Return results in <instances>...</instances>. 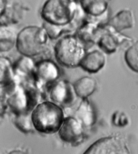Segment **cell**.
<instances>
[{"mask_svg":"<svg viewBox=\"0 0 138 154\" xmlns=\"http://www.w3.org/2000/svg\"><path fill=\"white\" fill-rule=\"evenodd\" d=\"M78 2L71 0L46 1L40 11L41 18L44 22L59 26L75 22L82 23L84 19L81 13L84 11Z\"/></svg>","mask_w":138,"mask_h":154,"instance_id":"obj_1","label":"cell"},{"mask_svg":"<svg viewBox=\"0 0 138 154\" xmlns=\"http://www.w3.org/2000/svg\"><path fill=\"white\" fill-rule=\"evenodd\" d=\"M50 38L41 26H29L18 33L17 50L22 55L34 58L47 57L52 52L49 46Z\"/></svg>","mask_w":138,"mask_h":154,"instance_id":"obj_2","label":"cell"},{"mask_svg":"<svg viewBox=\"0 0 138 154\" xmlns=\"http://www.w3.org/2000/svg\"><path fill=\"white\" fill-rule=\"evenodd\" d=\"M53 50L57 63L63 67L71 69L79 67L87 53V47L74 33L59 38Z\"/></svg>","mask_w":138,"mask_h":154,"instance_id":"obj_3","label":"cell"},{"mask_svg":"<svg viewBox=\"0 0 138 154\" xmlns=\"http://www.w3.org/2000/svg\"><path fill=\"white\" fill-rule=\"evenodd\" d=\"M31 117L35 128L44 134L54 133L58 131L64 120L61 108L48 101L38 105L33 110Z\"/></svg>","mask_w":138,"mask_h":154,"instance_id":"obj_4","label":"cell"},{"mask_svg":"<svg viewBox=\"0 0 138 154\" xmlns=\"http://www.w3.org/2000/svg\"><path fill=\"white\" fill-rule=\"evenodd\" d=\"M83 154H132L127 139L120 134L103 137L92 143Z\"/></svg>","mask_w":138,"mask_h":154,"instance_id":"obj_5","label":"cell"},{"mask_svg":"<svg viewBox=\"0 0 138 154\" xmlns=\"http://www.w3.org/2000/svg\"><path fill=\"white\" fill-rule=\"evenodd\" d=\"M28 10V7L19 1L1 0V26H12L20 23L24 18Z\"/></svg>","mask_w":138,"mask_h":154,"instance_id":"obj_6","label":"cell"},{"mask_svg":"<svg viewBox=\"0 0 138 154\" xmlns=\"http://www.w3.org/2000/svg\"><path fill=\"white\" fill-rule=\"evenodd\" d=\"M61 71L58 64L52 59L40 60L36 63L33 74L38 85H52L57 81Z\"/></svg>","mask_w":138,"mask_h":154,"instance_id":"obj_7","label":"cell"},{"mask_svg":"<svg viewBox=\"0 0 138 154\" xmlns=\"http://www.w3.org/2000/svg\"><path fill=\"white\" fill-rule=\"evenodd\" d=\"M84 128L75 118L68 117L64 119L59 134L64 142L77 145L84 139Z\"/></svg>","mask_w":138,"mask_h":154,"instance_id":"obj_8","label":"cell"},{"mask_svg":"<svg viewBox=\"0 0 138 154\" xmlns=\"http://www.w3.org/2000/svg\"><path fill=\"white\" fill-rule=\"evenodd\" d=\"M76 96L73 85L67 80L57 81L51 86L50 97L55 103L68 106L74 102Z\"/></svg>","mask_w":138,"mask_h":154,"instance_id":"obj_9","label":"cell"},{"mask_svg":"<svg viewBox=\"0 0 138 154\" xmlns=\"http://www.w3.org/2000/svg\"><path fill=\"white\" fill-rule=\"evenodd\" d=\"M103 29L97 21L84 19L75 34L87 47L88 45L97 44Z\"/></svg>","mask_w":138,"mask_h":154,"instance_id":"obj_10","label":"cell"},{"mask_svg":"<svg viewBox=\"0 0 138 154\" xmlns=\"http://www.w3.org/2000/svg\"><path fill=\"white\" fill-rule=\"evenodd\" d=\"M109 29L104 28L97 42L98 47L104 53L111 54L117 50L119 46L124 41H132L128 37L120 34L109 27Z\"/></svg>","mask_w":138,"mask_h":154,"instance_id":"obj_11","label":"cell"},{"mask_svg":"<svg viewBox=\"0 0 138 154\" xmlns=\"http://www.w3.org/2000/svg\"><path fill=\"white\" fill-rule=\"evenodd\" d=\"M75 118L84 128H91L96 124L97 114L95 106L87 99H82L76 110Z\"/></svg>","mask_w":138,"mask_h":154,"instance_id":"obj_12","label":"cell"},{"mask_svg":"<svg viewBox=\"0 0 138 154\" xmlns=\"http://www.w3.org/2000/svg\"><path fill=\"white\" fill-rule=\"evenodd\" d=\"M106 57L101 51L94 50L87 52L79 67L88 73H95L100 71L105 64Z\"/></svg>","mask_w":138,"mask_h":154,"instance_id":"obj_13","label":"cell"},{"mask_svg":"<svg viewBox=\"0 0 138 154\" xmlns=\"http://www.w3.org/2000/svg\"><path fill=\"white\" fill-rule=\"evenodd\" d=\"M135 19L131 11L123 9L118 12L105 25L117 32L124 29H130L134 26Z\"/></svg>","mask_w":138,"mask_h":154,"instance_id":"obj_14","label":"cell"},{"mask_svg":"<svg viewBox=\"0 0 138 154\" xmlns=\"http://www.w3.org/2000/svg\"><path fill=\"white\" fill-rule=\"evenodd\" d=\"M79 3L84 14L95 18L103 16L109 5L108 1L100 0L80 1Z\"/></svg>","mask_w":138,"mask_h":154,"instance_id":"obj_15","label":"cell"},{"mask_svg":"<svg viewBox=\"0 0 138 154\" xmlns=\"http://www.w3.org/2000/svg\"><path fill=\"white\" fill-rule=\"evenodd\" d=\"M18 33L12 26H0V49L1 53H7L16 47Z\"/></svg>","mask_w":138,"mask_h":154,"instance_id":"obj_16","label":"cell"},{"mask_svg":"<svg viewBox=\"0 0 138 154\" xmlns=\"http://www.w3.org/2000/svg\"><path fill=\"white\" fill-rule=\"evenodd\" d=\"M73 85L77 97L82 99H87L95 92L97 87L96 79L89 76L82 77Z\"/></svg>","mask_w":138,"mask_h":154,"instance_id":"obj_17","label":"cell"},{"mask_svg":"<svg viewBox=\"0 0 138 154\" xmlns=\"http://www.w3.org/2000/svg\"><path fill=\"white\" fill-rule=\"evenodd\" d=\"M80 23V22H75L68 25L59 26L43 22L42 26L46 30L50 39L57 40L62 37L63 34H71L72 32H75Z\"/></svg>","mask_w":138,"mask_h":154,"instance_id":"obj_18","label":"cell"},{"mask_svg":"<svg viewBox=\"0 0 138 154\" xmlns=\"http://www.w3.org/2000/svg\"><path fill=\"white\" fill-rule=\"evenodd\" d=\"M35 66L36 62L33 58L22 55L13 63L14 74L17 76L32 75Z\"/></svg>","mask_w":138,"mask_h":154,"instance_id":"obj_19","label":"cell"},{"mask_svg":"<svg viewBox=\"0 0 138 154\" xmlns=\"http://www.w3.org/2000/svg\"><path fill=\"white\" fill-rule=\"evenodd\" d=\"M13 63L9 57L1 55L0 58V74L1 85H5L14 80Z\"/></svg>","mask_w":138,"mask_h":154,"instance_id":"obj_20","label":"cell"},{"mask_svg":"<svg viewBox=\"0 0 138 154\" xmlns=\"http://www.w3.org/2000/svg\"><path fill=\"white\" fill-rule=\"evenodd\" d=\"M124 60L131 70L138 73V41L127 48L124 54Z\"/></svg>","mask_w":138,"mask_h":154,"instance_id":"obj_21","label":"cell"},{"mask_svg":"<svg viewBox=\"0 0 138 154\" xmlns=\"http://www.w3.org/2000/svg\"><path fill=\"white\" fill-rule=\"evenodd\" d=\"M15 123L18 128L24 132H28L32 130L31 117L28 114H19L15 119Z\"/></svg>","mask_w":138,"mask_h":154,"instance_id":"obj_22","label":"cell"},{"mask_svg":"<svg viewBox=\"0 0 138 154\" xmlns=\"http://www.w3.org/2000/svg\"><path fill=\"white\" fill-rule=\"evenodd\" d=\"M8 154H28L26 152L20 150H13Z\"/></svg>","mask_w":138,"mask_h":154,"instance_id":"obj_23","label":"cell"}]
</instances>
